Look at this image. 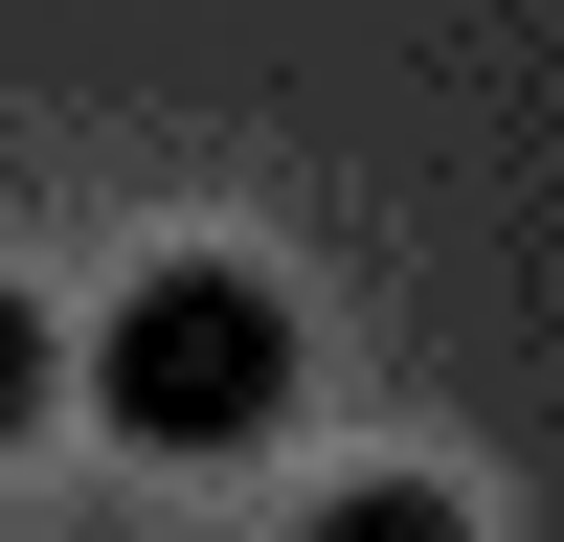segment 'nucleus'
<instances>
[{
  "label": "nucleus",
  "instance_id": "f257e3e1",
  "mask_svg": "<svg viewBox=\"0 0 564 542\" xmlns=\"http://www.w3.org/2000/svg\"><path fill=\"white\" fill-rule=\"evenodd\" d=\"M68 384L113 406L135 452H271V430H294V294H271V271H226V249H159L113 316H90Z\"/></svg>",
  "mask_w": 564,
  "mask_h": 542
},
{
  "label": "nucleus",
  "instance_id": "f03ea898",
  "mask_svg": "<svg viewBox=\"0 0 564 542\" xmlns=\"http://www.w3.org/2000/svg\"><path fill=\"white\" fill-rule=\"evenodd\" d=\"M294 542H475V497H452V475H339Z\"/></svg>",
  "mask_w": 564,
  "mask_h": 542
},
{
  "label": "nucleus",
  "instance_id": "7ed1b4c3",
  "mask_svg": "<svg viewBox=\"0 0 564 542\" xmlns=\"http://www.w3.org/2000/svg\"><path fill=\"white\" fill-rule=\"evenodd\" d=\"M45 406H68V339H45V316H23V294H0V452H23V430H45Z\"/></svg>",
  "mask_w": 564,
  "mask_h": 542
}]
</instances>
